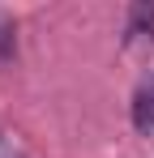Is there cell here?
<instances>
[{"label":"cell","instance_id":"obj_3","mask_svg":"<svg viewBox=\"0 0 154 158\" xmlns=\"http://www.w3.org/2000/svg\"><path fill=\"white\" fill-rule=\"evenodd\" d=\"M9 34H13V26H9V22H0V60L13 52V47H9Z\"/></svg>","mask_w":154,"mask_h":158},{"label":"cell","instance_id":"obj_2","mask_svg":"<svg viewBox=\"0 0 154 158\" xmlns=\"http://www.w3.org/2000/svg\"><path fill=\"white\" fill-rule=\"evenodd\" d=\"M133 128L137 132H154V85H141L133 94Z\"/></svg>","mask_w":154,"mask_h":158},{"label":"cell","instance_id":"obj_4","mask_svg":"<svg viewBox=\"0 0 154 158\" xmlns=\"http://www.w3.org/2000/svg\"><path fill=\"white\" fill-rule=\"evenodd\" d=\"M0 158H26V154L13 145V141H4V137H0Z\"/></svg>","mask_w":154,"mask_h":158},{"label":"cell","instance_id":"obj_1","mask_svg":"<svg viewBox=\"0 0 154 158\" xmlns=\"http://www.w3.org/2000/svg\"><path fill=\"white\" fill-rule=\"evenodd\" d=\"M124 43L137 47V43H154V4H133L124 22Z\"/></svg>","mask_w":154,"mask_h":158}]
</instances>
